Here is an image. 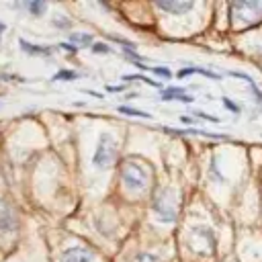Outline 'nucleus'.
Here are the masks:
<instances>
[{
	"label": "nucleus",
	"mask_w": 262,
	"mask_h": 262,
	"mask_svg": "<svg viewBox=\"0 0 262 262\" xmlns=\"http://www.w3.org/2000/svg\"><path fill=\"white\" fill-rule=\"evenodd\" d=\"M248 84H250V88H252V92H254V96H256V102H258V104H262V90L254 84V80H250Z\"/></svg>",
	"instance_id": "obj_19"
},
{
	"label": "nucleus",
	"mask_w": 262,
	"mask_h": 262,
	"mask_svg": "<svg viewBox=\"0 0 262 262\" xmlns=\"http://www.w3.org/2000/svg\"><path fill=\"white\" fill-rule=\"evenodd\" d=\"M18 45H20V49H23L25 53H29V55H41V57H47V55L53 53L51 47H45V45H33V43H29V41H25V39H18Z\"/></svg>",
	"instance_id": "obj_8"
},
{
	"label": "nucleus",
	"mask_w": 262,
	"mask_h": 262,
	"mask_svg": "<svg viewBox=\"0 0 262 262\" xmlns=\"http://www.w3.org/2000/svg\"><path fill=\"white\" fill-rule=\"evenodd\" d=\"M6 27H4V23H0V35H2V31H4Z\"/></svg>",
	"instance_id": "obj_26"
},
{
	"label": "nucleus",
	"mask_w": 262,
	"mask_h": 262,
	"mask_svg": "<svg viewBox=\"0 0 262 262\" xmlns=\"http://www.w3.org/2000/svg\"><path fill=\"white\" fill-rule=\"evenodd\" d=\"M151 209L158 221L162 223H174L178 217V194L172 186H162L154 192Z\"/></svg>",
	"instance_id": "obj_1"
},
{
	"label": "nucleus",
	"mask_w": 262,
	"mask_h": 262,
	"mask_svg": "<svg viewBox=\"0 0 262 262\" xmlns=\"http://www.w3.org/2000/svg\"><path fill=\"white\" fill-rule=\"evenodd\" d=\"M125 80H139V82H145L147 86L162 88V84H160V82H154V80H149L147 76H139V74H127V76H125Z\"/></svg>",
	"instance_id": "obj_14"
},
{
	"label": "nucleus",
	"mask_w": 262,
	"mask_h": 262,
	"mask_svg": "<svg viewBox=\"0 0 262 262\" xmlns=\"http://www.w3.org/2000/svg\"><path fill=\"white\" fill-rule=\"evenodd\" d=\"M186 94V90L184 88H180V86H170L168 90H164V94H162V100H182V96Z\"/></svg>",
	"instance_id": "obj_10"
},
{
	"label": "nucleus",
	"mask_w": 262,
	"mask_h": 262,
	"mask_svg": "<svg viewBox=\"0 0 262 262\" xmlns=\"http://www.w3.org/2000/svg\"><path fill=\"white\" fill-rule=\"evenodd\" d=\"M156 6L166 12H172V14H184V12L192 10L194 2L192 0H156Z\"/></svg>",
	"instance_id": "obj_6"
},
{
	"label": "nucleus",
	"mask_w": 262,
	"mask_h": 262,
	"mask_svg": "<svg viewBox=\"0 0 262 262\" xmlns=\"http://www.w3.org/2000/svg\"><path fill=\"white\" fill-rule=\"evenodd\" d=\"M92 53L104 55V53H111V47H108L106 43H92Z\"/></svg>",
	"instance_id": "obj_17"
},
{
	"label": "nucleus",
	"mask_w": 262,
	"mask_h": 262,
	"mask_svg": "<svg viewBox=\"0 0 262 262\" xmlns=\"http://www.w3.org/2000/svg\"><path fill=\"white\" fill-rule=\"evenodd\" d=\"M151 72L158 74V76H162V78H170L172 76V72L168 68H151Z\"/></svg>",
	"instance_id": "obj_20"
},
{
	"label": "nucleus",
	"mask_w": 262,
	"mask_h": 262,
	"mask_svg": "<svg viewBox=\"0 0 262 262\" xmlns=\"http://www.w3.org/2000/svg\"><path fill=\"white\" fill-rule=\"evenodd\" d=\"M121 115H129V117H143V119H151V115L149 113H145V111H137V108H131V106H119L117 108Z\"/></svg>",
	"instance_id": "obj_13"
},
{
	"label": "nucleus",
	"mask_w": 262,
	"mask_h": 262,
	"mask_svg": "<svg viewBox=\"0 0 262 262\" xmlns=\"http://www.w3.org/2000/svg\"><path fill=\"white\" fill-rule=\"evenodd\" d=\"M25 6H27V8H29V12H31V14H35V16L43 14V12H45V8H47V4H45L43 0H33V2H27Z\"/></svg>",
	"instance_id": "obj_12"
},
{
	"label": "nucleus",
	"mask_w": 262,
	"mask_h": 262,
	"mask_svg": "<svg viewBox=\"0 0 262 262\" xmlns=\"http://www.w3.org/2000/svg\"><path fill=\"white\" fill-rule=\"evenodd\" d=\"M180 121H182V123H194L192 117H180Z\"/></svg>",
	"instance_id": "obj_25"
},
{
	"label": "nucleus",
	"mask_w": 262,
	"mask_h": 262,
	"mask_svg": "<svg viewBox=\"0 0 262 262\" xmlns=\"http://www.w3.org/2000/svg\"><path fill=\"white\" fill-rule=\"evenodd\" d=\"M12 229H16V215L8 203L0 201V231H12Z\"/></svg>",
	"instance_id": "obj_7"
},
{
	"label": "nucleus",
	"mask_w": 262,
	"mask_h": 262,
	"mask_svg": "<svg viewBox=\"0 0 262 262\" xmlns=\"http://www.w3.org/2000/svg\"><path fill=\"white\" fill-rule=\"evenodd\" d=\"M80 74L78 72H70V70H61V72H57L55 76H53V80H76Z\"/></svg>",
	"instance_id": "obj_16"
},
{
	"label": "nucleus",
	"mask_w": 262,
	"mask_h": 262,
	"mask_svg": "<svg viewBox=\"0 0 262 262\" xmlns=\"http://www.w3.org/2000/svg\"><path fill=\"white\" fill-rule=\"evenodd\" d=\"M125 86H106V90L108 92H119V90H123Z\"/></svg>",
	"instance_id": "obj_24"
},
{
	"label": "nucleus",
	"mask_w": 262,
	"mask_h": 262,
	"mask_svg": "<svg viewBox=\"0 0 262 262\" xmlns=\"http://www.w3.org/2000/svg\"><path fill=\"white\" fill-rule=\"evenodd\" d=\"M221 100H223V104H225V106H227L231 113H239V106H237L235 102H231V100H229V98H225V96H223Z\"/></svg>",
	"instance_id": "obj_21"
},
{
	"label": "nucleus",
	"mask_w": 262,
	"mask_h": 262,
	"mask_svg": "<svg viewBox=\"0 0 262 262\" xmlns=\"http://www.w3.org/2000/svg\"><path fill=\"white\" fill-rule=\"evenodd\" d=\"M70 41L78 47V45H82V47H86V45H92V35L90 33H70Z\"/></svg>",
	"instance_id": "obj_11"
},
{
	"label": "nucleus",
	"mask_w": 262,
	"mask_h": 262,
	"mask_svg": "<svg viewBox=\"0 0 262 262\" xmlns=\"http://www.w3.org/2000/svg\"><path fill=\"white\" fill-rule=\"evenodd\" d=\"M121 178H123V184L127 190L135 192V190H143L147 186V180H149V172L145 166L133 162V160H127L121 168Z\"/></svg>",
	"instance_id": "obj_2"
},
{
	"label": "nucleus",
	"mask_w": 262,
	"mask_h": 262,
	"mask_svg": "<svg viewBox=\"0 0 262 262\" xmlns=\"http://www.w3.org/2000/svg\"><path fill=\"white\" fill-rule=\"evenodd\" d=\"M190 74H203V76H209V78H219V74H215L211 70H205V68H182L178 72V78H184V76H190Z\"/></svg>",
	"instance_id": "obj_9"
},
{
	"label": "nucleus",
	"mask_w": 262,
	"mask_h": 262,
	"mask_svg": "<svg viewBox=\"0 0 262 262\" xmlns=\"http://www.w3.org/2000/svg\"><path fill=\"white\" fill-rule=\"evenodd\" d=\"M131 262H160V258L149 254V252H139V254H135L131 258Z\"/></svg>",
	"instance_id": "obj_15"
},
{
	"label": "nucleus",
	"mask_w": 262,
	"mask_h": 262,
	"mask_svg": "<svg viewBox=\"0 0 262 262\" xmlns=\"http://www.w3.org/2000/svg\"><path fill=\"white\" fill-rule=\"evenodd\" d=\"M231 10H233V14H237V18H246V20L262 18V2H258V0L233 2L231 4Z\"/></svg>",
	"instance_id": "obj_4"
},
{
	"label": "nucleus",
	"mask_w": 262,
	"mask_h": 262,
	"mask_svg": "<svg viewBox=\"0 0 262 262\" xmlns=\"http://www.w3.org/2000/svg\"><path fill=\"white\" fill-rule=\"evenodd\" d=\"M92 260H94L92 252L86 248H80V246L68 248L59 254V262H92Z\"/></svg>",
	"instance_id": "obj_5"
},
{
	"label": "nucleus",
	"mask_w": 262,
	"mask_h": 262,
	"mask_svg": "<svg viewBox=\"0 0 262 262\" xmlns=\"http://www.w3.org/2000/svg\"><path fill=\"white\" fill-rule=\"evenodd\" d=\"M117 160V141L111 133H100L94 156H92V164L96 168H108L113 166Z\"/></svg>",
	"instance_id": "obj_3"
},
{
	"label": "nucleus",
	"mask_w": 262,
	"mask_h": 262,
	"mask_svg": "<svg viewBox=\"0 0 262 262\" xmlns=\"http://www.w3.org/2000/svg\"><path fill=\"white\" fill-rule=\"evenodd\" d=\"M59 47H61V49H66L68 53H76V51H78V47H76L74 43H59Z\"/></svg>",
	"instance_id": "obj_23"
},
{
	"label": "nucleus",
	"mask_w": 262,
	"mask_h": 262,
	"mask_svg": "<svg viewBox=\"0 0 262 262\" xmlns=\"http://www.w3.org/2000/svg\"><path fill=\"white\" fill-rule=\"evenodd\" d=\"M199 119H207V121H211V123H219V119L217 117H213V115H207V113H201V111H196L194 113Z\"/></svg>",
	"instance_id": "obj_22"
},
{
	"label": "nucleus",
	"mask_w": 262,
	"mask_h": 262,
	"mask_svg": "<svg viewBox=\"0 0 262 262\" xmlns=\"http://www.w3.org/2000/svg\"><path fill=\"white\" fill-rule=\"evenodd\" d=\"M53 25H55L57 29H68V27H70V20L61 14V16H55V18H53Z\"/></svg>",
	"instance_id": "obj_18"
}]
</instances>
